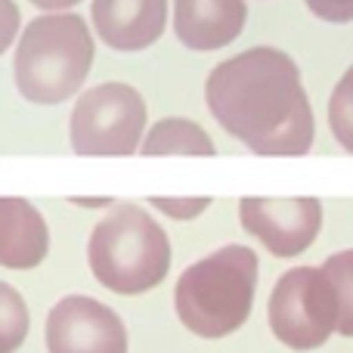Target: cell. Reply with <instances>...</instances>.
<instances>
[{"label":"cell","mask_w":353,"mask_h":353,"mask_svg":"<svg viewBox=\"0 0 353 353\" xmlns=\"http://www.w3.org/2000/svg\"><path fill=\"white\" fill-rule=\"evenodd\" d=\"M205 103L214 121L254 155L298 159L316 140L301 68L276 47H251L214 65L205 81Z\"/></svg>","instance_id":"6da1fadb"},{"label":"cell","mask_w":353,"mask_h":353,"mask_svg":"<svg viewBox=\"0 0 353 353\" xmlns=\"http://www.w3.org/2000/svg\"><path fill=\"white\" fill-rule=\"evenodd\" d=\"M261 263L248 245H223L183 270L174 285L176 319L192 335L220 341L251 316Z\"/></svg>","instance_id":"7a4b0ae2"},{"label":"cell","mask_w":353,"mask_h":353,"mask_svg":"<svg viewBox=\"0 0 353 353\" xmlns=\"http://www.w3.org/2000/svg\"><path fill=\"white\" fill-rule=\"evenodd\" d=\"M93 34L74 12H47L22 28L12 78L34 105H59L84 87L93 65Z\"/></svg>","instance_id":"3957f363"},{"label":"cell","mask_w":353,"mask_h":353,"mask_svg":"<svg viewBox=\"0 0 353 353\" xmlns=\"http://www.w3.org/2000/svg\"><path fill=\"white\" fill-rule=\"evenodd\" d=\"M87 263L103 288L115 294H146L165 282L171 270V239L140 205H112L93 226Z\"/></svg>","instance_id":"277c9868"},{"label":"cell","mask_w":353,"mask_h":353,"mask_svg":"<svg viewBox=\"0 0 353 353\" xmlns=\"http://www.w3.org/2000/svg\"><path fill=\"white\" fill-rule=\"evenodd\" d=\"M267 316L273 338L288 350H316L338 332V292L323 267H294L273 285Z\"/></svg>","instance_id":"5b68a950"},{"label":"cell","mask_w":353,"mask_h":353,"mask_svg":"<svg viewBox=\"0 0 353 353\" xmlns=\"http://www.w3.org/2000/svg\"><path fill=\"white\" fill-rule=\"evenodd\" d=\"M146 134V103L121 81L97 84L78 97L68 118V140L78 155H134Z\"/></svg>","instance_id":"8992f818"},{"label":"cell","mask_w":353,"mask_h":353,"mask_svg":"<svg viewBox=\"0 0 353 353\" xmlns=\"http://www.w3.org/2000/svg\"><path fill=\"white\" fill-rule=\"evenodd\" d=\"M239 223L273 257H298L323 230L319 199H248L239 201Z\"/></svg>","instance_id":"52a82bcc"},{"label":"cell","mask_w":353,"mask_h":353,"mask_svg":"<svg viewBox=\"0 0 353 353\" xmlns=\"http://www.w3.org/2000/svg\"><path fill=\"white\" fill-rule=\"evenodd\" d=\"M43 341L50 353H128V329L103 301L68 294L47 313Z\"/></svg>","instance_id":"ba28073f"},{"label":"cell","mask_w":353,"mask_h":353,"mask_svg":"<svg viewBox=\"0 0 353 353\" xmlns=\"http://www.w3.org/2000/svg\"><path fill=\"white\" fill-rule=\"evenodd\" d=\"M90 19L105 47L140 53L165 34L168 0H93Z\"/></svg>","instance_id":"9c48e42d"},{"label":"cell","mask_w":353,"mask_h":353,"mask_svg":"<svg viewBox=\"0 0 353 353\" xmlns=\"http://www.w3.org/2000/svg\"><path fill=\"white\" fill-rule=\"evenodd\" d=\"M245 0H174V34L186 50L214 53L242 34Z\"/></svg>","instance_id":"30bf717a"},{"label":"cell","mask_w":353,"mask_h":353,"mask_svg":"<svg viewBox=\"0 0 353 353\" xmlns=\"http://www.w3.org/2000/svg\"><path fill=\"white\" fill-rule=\"evenodd\" d=\"M50 230L43 214L25 199H0V267L34 270L47 261Z\"/></svg>","instance_id":"8fae6325"},{"label":"cell","mask_w":353,"mask_h":353,"mask_svg":"<svg viewBox=\"0 0 353 353\" xmlns=\"http://www.w3.org/2000/svg\"><path fill=\"white\" fill-rule=\"evenodd\" d=\"M217 146L189 118H161L140 143V155H214Z\"/></svg>","instance_id":"7c38bea8"},{"label":"cell","mask_w":353,"mask_h":353,"mask_svg":"<svg viewBox=\"0 0 353 353\" xmlns=\"http://www.w3.org/2000/svg\"><path fill=\"white\" fill-rule=\"evenodd\" d=\"M31 313L25 298L10 285L0 282V353H16L28 338Z\"/></svg>","instance_id":"4fadbf2b"},{"label":"cell","mask_w":353,"mask_h":353,"mask_svg":"<svg viewBox=\"0 0 353 353\" xmlns=\"http://www.w3.org/2000/svg\"><path fill=\"white\" fill-rule=\"evenodd\" d=\"M323 273L329 276L335 292H338V307H341L338 335L353 338V248L332 254L329 261L323 263Z\"/></svg>","instance_id":"5bb4252c"},{"label":"cell","mask_w":353,"mask_h":353,"mask_svg":"<svg viewBox=\"0 0 353 353\" xmlns=\"http://www.w3.org/2000/svg\"><path fill=\"white\" fill-rule=\"evenodd\" d=\"M329 128L344 152L353 155V65L335 84L329 99Z\"/></svg>","instance_id":"9a60e30c"},{"label":"cell","mask_w":353,"mask_h":353,"mask_svg":"<svg viewBox=\"0 0 353 353\" xmlns=\"http://www.w3.org/2000/svg\"><path fill=\"white\" fill-rule=\"evenodd\" d=\"M149 205L171 220H195L211 208V199L208 195H199V199H165V195H155V199H149Z\"/></svg>","instance_id":"2e32d148"},{"label":"cell","mask_w":353,"mask_h":353,"mask_svg":"<svg viewBox=\"0 0 353 353\" xmlns=\"http://www.w3.org/2000/svg\"><path fill=\"white\" fill-rule=\"evenodd\" d=\"M304 3L323 22H332V25L353 22V0H304Z\"/></svg>","instance_id":"e0dca14e"},{"label":"cell","mask_w":353,"mask_h":353,"mask_svg":"<svg viewBox=\"0 0 353 353\" xmlns=\"http://www.w3.org/2000/svg\"><path fill=\"white\" fill-rule=\"evenodd\" d=\"M19 22H22L19 6L12 3V0H0V53H6V50H10V43L16 41Z\"/></svg>","instance_id":"ac0fdd59"},{"label":"cell","mask_w":353,"mask_h":353,"mask_svg":"<svg viewBox=\"0 0 353 353\" xmlns=\"http://www.w3.org/2000/svg\"><path fill=\"white\" fill-rule=\"evenodd\" d=\"M28 3H34L37 10H43V12H62V10H72V6H78L81 0H28Z\"/></svg>","instance_id":"d6986e66"},{"label":"cell","mask_w":353,"mask_h":353,"mask_svg":"<svg viewBox=\"0 0 353 353\" xmlns=\"http://www.w3.org/2000/svg\"><path fill=\"white\" fill-rule=\"evenodd\" d=\"M78 208H112V199H68Z\"/></svg>","instance_id":"ffe728a7"}]
</instances>
